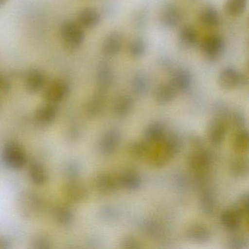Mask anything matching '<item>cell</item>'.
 <instances>
[{"label":"cell","instance_id":"21","mask_svg":"<svg viewBox=\"0 0 249 249\" xmlns=\"http://www.w3.org/2000/svg\"><path fill=\"white\" fill-rule=\"evenodd\" d=\"M188 239L196 243H206L211 239V231L208 227L202 224H195L191 225L186 231Z\"/></svg>","mask_w":249,"mask_h":249},{"label":"cell","instance_id":"10","mask_svg":"<svg viewBox=\"0 0 249 249\" xmlns=\"http://www.w3.org/2000/svg\"><path fill=\"white\" fill-rule=\"evenodd\" d=\"M120 140L121 136L119 131L116 129H110L100 139L98 145L99 151L105 156L113 154L119 146Z\"/></svg>","mask_w":249,"mask_h":249},{"label":"cell","instance_id":"34","mask_svg":"<svg viewBox=\"0 0 249 249\" xmlns=\"http://www.w3.org/2000/svg\"><path fill=\"white\" fill-rule=\"evenodd\" d=\"M231 173L236 177H245L249 173V163L244 158H236L230 164Z\"/></svg>","mask_w":249,"mask_h":249},{"label":"cell","instance_id":"32","mask_svg":"<svg viewBox=\"0 0 249 249\" xmlns=\"http://www.w3.org/2000/svg\"><path fill=\"white\" fill-rule=\"evenodd\" d=\"M249 136L247 130L242 129L238 132V133L234 138L233 142V148L234 151L237 154H244L247 152L249 149Z\"/></svg>","mask_w":249,"mask_h":249},{"label":"cell","instance_id":"45","mask_svg":"<svg viewBox=\"0 0 249 249\" xmlns=\"http://www.w3.org/2000/svg\"><path fill=\"white\" fill-rule=\"evenodd\" d=\"M10 247V243L8 239L0 236V249H8Z\"/></svg>","mask_w":249,"mask_h":249},{"label":"cell","instance_id":"9","mask_svg":"<svg viewBox=\"0 0 249 249\" xmlns=\"http://www.w3.org/2000/svg\"><path fill=\"white\" fill-rule=\"evenodd\" d=\"M114 80V72L111 67L107 62H100L97 66L96 72V82L98 90L107 91L113 85Z\"/></svg>","mask_w":249,"mask_h":249},{"label":"cell","instance_id":"3","mask_svg":"<svg viewBox=\"0 0 249 249\" xmlns=\"http://www.w3.org/2000/svg\"><path fill=\"white\" fill-rule=\"evenodd\" d=\"M225 40L219 35L207 36L200 43V50L204 57L209 61L218 59L224 53Z\"/></svg>","mask_w":249,"mask_h":249},{"label":"cell","instance_id":"40","mask_svg":"<svg viewBox=\"0 0 249 249\" xmlns=\"http://www.w3.org/2000/svg\"><path fill=\"white\" fill-rule=\"evenodd\" d=\"M247 242L243 237H236L228 242L227 247L230 249H243L246 248Z\"/></svg>","mask_w":249,"mask_h":249},{"label":"cell","instance_id":"19","mask_svg":"<svg viewBox=\"0 0 249 249\" xmlns=\"http://www.w3.org/2000/svg\"><path fill=\"white\" fill-rule=\"evenodd\" d=\"M133 99L129 95H121L113 105V114L119 119L126 117L133 108Z\"/></svg>","mask_w":249,"mask_h":249},{"label":"cell","instance_id":"43","mask_svg":"<svg viewBox=\"0 0 249 249\" xmlns=\"http://www.w3.org/2000/svg\"><path fill=\"white\" fill-rule=\"evenodd\" d=\"M11 82L8 78L0 73V91H8L11 89Z\"/></svg>","mask_w":249,"mask_h":249},{"label":"cell","instance_id":"1","mask_svg":"<svg viewBox=\"0 0 249 249\" xmlns=\"http://www.w3.org/2000/svg\"><path fill=\"white\" fill-rule=\"evenodd\" d=\"M62 45L67 50L73 52L81 47L85 40L84 28L78 22L66 21L60 27Z\"/></svg>","mask_w":249,"mask_h":249},{"label":"cell","instance_id":"38","mask_svg":"<svg viewBox=\"0 0 249 249\" xmlns=\"http://www.w3.org/2000/svg\"><path fill=\"white\" fill-rule=\"evenodd\" d=\"M141 247L135 237L131 235L125 236L121 240L120 248L124 249H135Z\"/></svg>","mask_w":249,"mask_h":249},{"label":"cell","instance_id":"15","mask_svg":"<svg viewBox=\"0 0 249 249\" xmlns=\"http://www.w3.org/2000/svg\"><path fill=\"white\" fill-rule=\"evenodd\" d=\"M225 134V124L224 121L218 118L213 119L207 126V137L212 143H221L224 141Z\"/></svg>","mask_w":249,"mask_h":249},{"label":"cell","instance_id":"8","mask_svg":"<svg viewBox=\"0 0 249 249\" xmlns=\"http://www.w3.org/2000/svg\"><path fill=\"white\" fill-rule=\"evenodd\" d=\"M212 157L204 149H196L189 157V166L195 173H205L211 166Z\"/></svg>","mask_w":249,"mask_h":249},{"label":"cell","instance_id":"23","mask_svg":"<svg viewBox=\"0 0 249 249\" xmlns=\"http://www.w3.org/2000/svg\"><path fill=\"white\" fill-rule=\"evenodd\" d=\"M178 90L173 87L171 83L161 84L157 87L155 91V99L157 103L165 105L171 103L177 95Z\"/></svg>","mask_w":249,"mask_h":249},{"label":"cell","instance_id":"30","mask_svg":"<svg viewBox=\"0 0 249 249\" xmlns=\"http://www.w3.org/2000/svg\"><path fill=\"white\" fill-rule=\"evenodd\" d=\"M132 91L138 95H144L146 94L149 87L148 78L143 73H137L134 75L131 81Z\"/></svg>","mask_w":249,"mask_h":249},{"label":"cell","instance_id":"14","mask_svg":"<svg viewBox=\"0 0 249 249\" xmlns=\"http://www.w3.org/2000/svg\"><path fill=\"white\" fill-rule=\"evenodd\" d=\"M243 216V213L234 205L232 208H227L223 211L221 215V221L227 230L235 231L240 227Z\"/></svg>","mask_w":249,"mask_h":249},{"label":"cell","instance_id":"44","mask_svg":"<svg viewBox=\"0 0 249 249\" xmlns=\"http://www.w3.org/2000/svg\"><path fill=\"white\" fill-rule=\"evenodd\" d=\"M103 218L104 219H112L113 217H115V212L112 208H104L101 211V214Z\"/></svg>","mask_w":249,"mask_h":249},{"label":"cell","instance_id":"4","mask_svg":"<svg viewBox=\"0 0 249 249\" xmlns=\"http://www.w3.org/2000/svg\"><path fill=\"white\" fill-rule=\"evenodd\" d=\"M69 91L70 85L68 81L63 79L55 80L46 87L44 97L48 103L57 104L67 97Z\"/></svg>","mask_w":249,"mask_h":249},{"label":"cell","instance_id":"12","mask_svg":"<svg viewBox=\"0 0 249 249\" xmlns=\"http://www.w3.org/2000/svg\"><path fill=\"white\" fill-rule=\"evenodd\" d=\"M26 89L30 93H37L44 88L46 85V75L40 70L33 68L26 74Z\"/></svg>","mask_w":249,"mask_h":249},{"label":"cell","instance_id":"24","mask_svg":"<svg viewBox=\"0 0 249 249\" xmlns=\"http://www.w3.org/2000/svg\"><path fill=\"white\" fill-rule=\"evenodd\" d=\"M106 91L98 90L87 103L86 110L87 114L91 117L99 116L104 108L106 103Z\"/></svg>","mask_w":249,"mask_h":249},{"label":"cell","instance_id":"37","mask_svg":"<svg viewBox=\"0 0 249 249\" xmlns=\"http://www.w3.org/2000/svg\"><path fill=\"white\" fill-rule=\"evenodd\" d=\"M235 206L238 208L239 211L243 213V215H247L249 211V195L248 192L243 194L238 200Z\"/></svg>","mask_w":249,"mask_h":249},{"label":"cell","instance_id":"11","mask_svg":"<svg viewBox=\"0 0 249 249\" xmlns=\"http://www.w3.org/2000/svg\"><path fill=\"white\" fill-rule=\"evenodd\" d=\"M123 44L122 35L117 31L111 32L103 40L102 52L107 56H116L122 50Z\"/></svg>","mask_w":249,"mask_h":249},{"label":"cell","instance_id":"42","mask_svg":"<svg viewBox=\"0 0 249 249\" xmlns=\"http://www.w3.org/2000/svg\"><path fill=\"white\" fill-rule=\"evenodd\" d=\"M231 123L234 128H241L245 124L244 118L238 113H234L231 117Z\"/></svg>","mask_w":249,"mask_h":249},{"label":"cell","instance_id":"2","mask_svg":"<svg viewBox=\"0 0 249 249\" xmlns=\"http://www.w3.org/2000/svg\"><path fill=\"white\" fill-rule=\"evenodd\" d=\"M2 160L6 167L13 170H20L27 164V156L19 144L8 142L2 150Z\"/></svg>","mask_w":249,"mask_h":249},{"label":"cell","instance_id":"27","mask_svg":"<svg viewBox=\"0 0 249 249\" xmlns=\"http://www.w3.org/2000/svg\"><path fill=\"white\" fill-rule=\"evenodd\" d=\"M198 41V35L195 28L186 26L180 30L178 35V42L181 47L191 49L195 47Z\"/></svg>","mask_w":249,"mask_h":249},{"label":"cell","instance_id":"17","mask_svg":"<svg viewBox=\"0 0 249 249\" xmlns=\"http://www.w3.org/2000/svg\"><path fill=\"white\" fill-rule=\"evenodd\" d=\"M199 21L204 27H218L221 23V17L218 10L212 5H206L199 11Z\"/></svg>","mask_w":249,"mask_h":249},{"label":"cell","instance_id":"41","mask_svg":"<svg viewBox=\"0 0 249 249\" xmlns=\"http://www.w3.org/2000/svg\"><path fill=\"white\" fill-rule=\"evenodd\" d=\"M65 174L68 179L78 178L79 174V167L76 163L72 162L67 166Z\"/></svg>","mask_w":249,"mask_h":249},{"label":"cell","instance_id":"33","mask_svg":"<svg viewBox=\"0 0 249 249\" xmlns=\"http://www.w3.org/2000/svg\"><path fill=\"white\" fill-rule=\"evenodd\" d=\"M128 52L133 59H141L146 52L145 42L142 38L133 39L128 46Z\"/></svg>","mask_w":249,"mask_h":249},{"label":"cell","instance_id":"5","mask_svg":"<svg viewBox=\"0 0 249 249\" xmlns=\"http://www.w3.org/2000/svg\"><path fill=\"white\" fill-rule=\"evenodd\" d=\"M244 76L235 68L227 67L221 70L218 78V83L221 88L231 90L239 86L243 85Z\"/></svg>","mask_w":249,"mask_h":249},{"label":"cell","instance_id":"13","mask_svg":"<svg viewBox=\"0 0 249 249\" xmlns=\"http://www.w3.org/2000/svg\"><path fill=\"white\" fill-rule=\"evenodd\" d=\"M57 106L54 103H47L40 106L35 113V121L38 124L46 126L50 124L56 119L57 116Z\"/></svg>","mask_w":249,"mask_h":249},{"label":"cell","instance_id":"20","mask_svg":"<svg viewBox=\"0 0 249 249\" xmlns=\"http://www.w3.org/2000/svg\"><path fill=\"white\" fill-rule=\"evenodd\" d=\"M118 184L124 189L129 191L139 189L142 186V179L138 173L126 171L122 173L117 178Z\"/></svg>","mask_w":249,"mask_h":249},{"label":"cell","instance_id":"6","mask_svg":"<svg viewBox=\"0 0 249 249\" xmlns=\"http://www.w3.org/2000/svg\"><path fill=\"white\" fill-rule=\"evenodd\" d=\"M183 14L178 7L173 3H167L161 8L160 20L167 28H176L181 23Z\"/></svg>","mask_w":249,"mask_h":249},{"label":"cell","instance_id":"7","mask_svg":"<svg viewBox=\"0 0 249 249\" xmlns=\"http://www.w3.org/2000/svg\"><path fill=\"white\" fill-rule=\"evenodd\" d=\"M65 197L73 202H84L88 196L87 187L78 178L69 179L63 189Z\"/></svg>","mask_w":249,"mask_h":249},{"label":"cell","instance_id":"18","mask_svg":"<svg viewBox=\"0 0 249 249\" xmlns=\"http://www.w3.org/2000/svg\"><path fill=\"white\" fill-rule=\"evenodd\" d=\"M170 83L178 91H184L192 85V73L185 68H178L172 73Z\"/></svg>","mask_w":249,"mask_h":249},{"label":"cell","instance_id":"31","mask_svg":"<svg viewBox=\"0 0 249 249\" xmlns=\"http://www.w3.org/2000/svg\"><path fill=\"white\" fill-rule=\"evenodd\" d=\"M54 218L58 224L62 226L70 225L73 221L74 214L68 207L62 205L58 207L54 211Z\"/></svg>","mask_w":249,"mask_h":249},{"label":"cell","instance_id":"26","mask_svg":"<svg viewBox=\"0 0 249 249\" xmlns=\"http://www.w3.org/2000/svg\"><path fill=\"white\" fill-rule=\"evenodd\" d=\"M28 173L30 180L37 186H42L47 181V172L43 164L38 161H33L30 163Z\"/></svg>","mask_w":249,"mask_h":249},{"label":"cell","instance_id":"28","mask_svg":"<svg viewBox=\"0 0 249 249\" xmlns=\"http://www.w3.org/2000/svg\"><path fill=\"white\" fill-rule=\"evenodd\" d=\"M144 137L145 141L151 143L161 142L165 138L164 126L159 122L151 124L145 129Z\"/></svg>","mask_w":249,"mask_h":249},{"label":"cell","instance_id":"22","mask_svg":"<svg viewBox=\"0 0 249 249\" xmlns=\"http://www.w3.org/2000/svg\"><path fill=\"white\" fill-rule=\"evenodd\" d=\"M94 186L97 191L103 194L113 192L119 186L117 179L108 173H100L94 179Z\"/></svg>","mask_w":249,"mask_h":249},{"label":"cell","instance_id":"39","mask_svg":"<svg viewBox=\"0 0 249 249\" xmlns=\"http://www.w3.org/2000/svg\"><path fill=\"white\" fill-rule=\"evenodd\" d=\"M33 249H49L51 248L50 241L44 236H37L32 242Z\"/></svg>","mask_w":249,"mask_h":249},{"label":"cell","instance_id":"29","mask_svg":"<svg viewBox=\"0 0 249 249\" xmlns=\"http://www.w3.org/2000/svg\"><path fill=\"white\" fill-rule=\"evenodd\" d=\"M247 8V0H227L224 5V12L228 17H237L244 14Z\"/></svg>","mask_w":249,"mask_h":249},{"label":"cell","instance_id":"36","mask_svg":"<svg viewBox=\"0 0 249 249\" xmlns=\"http://www.w3.org/2000/svg\"><path fill=\"white\" fill-rule=\"evenodd\" d=\"M131 155L135 158H142L148 151V142L135 141L131 144L129 148Z\"/></svg>","mask_w":249,"mask_h":249},{"label":"cell","instance_id":"25","mask_svg":"<svg viewBox=\"0 0 249 249\" xmlns=\"http://www.w3.org/2000/svg\"><path fill=\"white\" fill-rule=\"evenodd\" d=\"M161 150L169 160L175 157L180 152L182 148V141L177 135H170L167 138H164Z\"/></svg>","mask_w":249,"mask_h":249},{"label":"cell","instance_id":"35","mask_svg":"<svg viewBox=\"0 0 249 249\" xmlns=\"http://www.w3.org/2000/svg\"><path fill=\"white\" fill-rule=\"evenodd\" d=\"M200 205L205 214H212L215 210V199L211 192H204L200 198Z\"/></svg>","mask_w":249,"mask_h":249},{"label":"cell","instance_id":"46","mask_svg":"<svg viewBox=\"0 0 249 249\" xmlns=\"http://www.w3.org/2000/svg\"><path fill=\"white\" fill-rule=\"evenodd\" d=\"M8 1V0H0V7L5 5Z\"/></svg>","mask_w":249,"mask_h":249},{"label":"cell","instance_id":"16","mask_svg":"<svg viewBox=\"0 0 249 249\" xmlns=\"http://www.w3.org/2000/svg\"><path fill=\"white\" fill-rule=\"evenodd\" d=\"M102 17L97 10L92 8L83 9L78 16V23L84 29H93L99 25Z\"/></svg>","mask_w":249,"mask_h":249}]
</instances>
